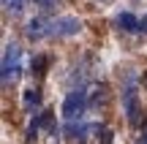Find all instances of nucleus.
Here are the masks:
<instances>
[{
    "label": "nucleus",
    "instance_id": "obj_6",
    "mask_svg": "<svg viewBox=\"0 0 147 144\" xmlns=\"http://www.w3.org/2000/svg\"><path fill=\"white\" fill-rule=\"evenodd\" d=\"M117 27L120 30H128V33H136V30H144V19H136L134 14H120L117 16Z\"/></svg>",
    "mask_w": 147,
    "mask_h": 144
},
{
    "label": "nucleus",
    "instance_id": "obj_1",
    "mask_svg": "<svg viewBox=\"0 0 147 144\" xmlns=\"http://www.w3.org/2000/svg\"><path fill=\"white\" fill-rule=\"evenodd\" d=\"M19 63H22V49L19 44H8L3 52V84H11L19 74Z\"/></svg>",
    "mask_w": 147,
    "mask_h": 144
},
{
    "label": "nucleus",
    "instance_id": "obj_10",
    "mask_svg": "<svg viewBox=\"0 0 147 144\" xmlns=\"http://www.w3.org/2000/svg\"><path fill=\"white\" fill-rule=\"evenodd\" d=\"M36 3H41V5H49V3H52V0H36Z\"/></svg>",
    "mask_w": 147,
    "mask_h": 144
},
{
    "label": "nucleus",
    "instance_id": "obj_3",
    "mask_svg": "<svg viewBox=\"0 0 147 144\" xmlns=\"http://www.w3.org/2000/svg\"><path fill=\"white\" fill-rule=\"evenodd\" d=\"M123 109H125L128 123H136L139 120V98H136V84H134V79L128 82L125 90H123Z\"/></svg>",
    "mask_w": 147,
    "mask_h": 144
},
{
    "label": "nucleus",
    "instance_id": "obj_5",
    "mask_svg": "<svg viewBox=\"0 0 147 144\" xmlns=\"http://www.w3.org/2000/svg\"><path fill=\"white\" fill-rule=\"evenodd\" d=\"M25 33H27V38H36V41H41V38L52 35V19H44V16H33V19L27 22Z\"/></svg>",
    "mask_w": 147,
    "mask_h": 144
},
{
    "label": "nucleus",
    "instance_id": "obj_9",
    "mask_svg": "<svg viewBox=\"0 0 147 144\" xmlns=\"http://www.w3.org/2000/svg\"><path fill=\"white\" fill-rule=\"evenodd\" d=\"M25 3H27V0H3L5 11H14V14H16V11H22V8H25Z\"/></svg>",
    "mask_w": 147,
    "mask_h": 144
},
{
    "label": "nucleus",
    "instance_id": "obj_11",
    "mask_svg": "<svg viewBox=\"0 0 147 144\" xmlns=\"http://www.w3.org/2000/svg\"><path fill=\"white\" fill-rule=\"evenodd\" d=\"M144 144H147V133H144Z\"/></svg>",
    "mask_w": 147,
    "mask_h": 144
},
{
    "label": "nucleus",
    "instance_id": "obj_4",
    "mask_svg": "<svg viewBox=\"0 0 147 144\" xmlns=\"http://www.w3.org/2000/svg\"><path fill=\"white\" fill-rule=\"evenodd\" d=\"M82 30V19H76V16H63V19H52V35H74V33Z\"/></svg>",
    "mask_w": 147,
    "mask_h": 144
},
{
    "label": "nucleus",
    "instance_id": "obj_8",
    "mask_svg": "<svg viewBox=\"0 0 147 144\" xmlns=\"http://www.w3.org/2000/svg\"><path fill=\"white\" fill-rule=\"evenodd\" d=\"M36 106H38V90H27L25 92V109H27V112H33Z\"/></svg>",
    "mask_w": 147,
    "mask_h": 144
},
{
    "label": "nucleus",
    "instance_id": "obj_2",
    "mask_svg": "<svg viewBox=\"0 0 147 144\" xmlns=\"http://www.w3.org/2000/svg\"><path fill=\"white\" fill-rule=\"evenodd\" d=\"M84 109H87V95H84L82 87L65 95V101H63V117H65V120H76V117H82Z\"/></svg>",
    "mask_w": 147,
    "mask_h": 144
},
{
    "label": "nucleus",
    "instance_id": "obj_7",
    "mask_svg": "<svg viewBox=\"0 0 147 144\" xmlns=\"http://www.w3.org/2000/svg\"><path fill=\"white\" fill-rule=\"evenodd\" d=\"M93 128H95V125H71V128H68L71 133L68 136H71V139H84L87 131H93Z\"/></svg>",
    "mask_w": 147,
    "mask_h": 144
}]
</instances>
